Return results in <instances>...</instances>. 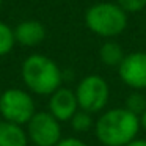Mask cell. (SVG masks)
I'll list each match as a JSON object with an SVG mask.
<instances>
[{"instance_id": "6da1fadb", "label": "cell", "mask_w": 146, "mask_h": 146, "mask_svg": "<svg viewBox=\"0 0 146 146\" xmlns=\"http://www.w3.org/2000/svg\"><path fill=\"white\" fill-rule=\"evenodd\" d=\"M140 116L126 108H110L94 123V133L104 146H126L137 138Z\"/></svg>"}, {"instance_id": "7a4b0ae2", "label": "cell", "mask_w": 146, "mask_h": 146, "mask_svg": "<svg viewBox=\"0 0 146 146\" xmlns=\"http://www.w3.org/2000/svg\"><path fill=\"white\" fill-rule=\"evenodd\" d=\"M22 80L29 91L39 96H50L61 86L63 74L58 64L46 55H30L22 63Z\"/></svg>"}, {"instance_id": "3957f363", "label": "cell", "mask_w": 146, "mask_h": 146, "mask_svg": "<svg viewBox=\"0 0 146 146\" xmlns=\"http://www.w3.org/2000/svg\"><path fill=\"white\" fill-rule=\"evenodd\" d=\"M85 24L102 38H115L127 27V13L118 3H96L85 13Z\"/></svg>"}, {"instance_id": "277c9868", "label": "cell", "mask_w": 146, "mask_h": 146, "mask_svg": "<svg viewBox=\"0 0 146 146\" xmlns=\"http://www.w3.org/2000/svg\"><path fill=\"white\" fill-rule=\"evenodd\" d=\"M36 113L32 94L21 88H8L0 94V116L2 119L24 126Z\"/></svg>"}, {"instance_id": "5b68a950", "label": "cell", "mask_w": 146, "mask_h": 146, "mask_svg": "<svg viewBox=\"0 0 146 146\" xmlns=\"http://www.w3.org/2000/svg\"><path fill=\"white\" fill-rule=\"evenodd\" d=\"M76 98L80 110L94 115L105 108L110 98V88L104 77L91 74L79 82L76 88Z\"/></svg>"}, {"instance_id": "8992f818", "label": "cell", "mask_w": 146, "mask_h": 146, "mask_svg": "<svg viewBox=\"0 0 146 146\" xmlns=\"http://www.w3.org/2000/svg\"><path fill=\"white\" fill-rule=\"evenodd\" d=\"M25 126L27 137L36 146H55L61 140L60 121L49 111H36Z\"/></svg>"}, {"instance_id": "52a82bcc", "label": "cell", "mask_w": 146, "mask_h": 146, "mask_svg": "<svg viewBox=\"0 0 146 146\" xmlns=\"http://www.w3.org/2000/svg\"><path fill=\"white\" fill-rule=\"evenodd\" d=\"M119 77L135 91L146 90V52H132L126 55L118 66Z\"/></svg>"}, {"instance_id": "ba28073f", "label": "cell", "mask_w": 146, "mask_h": 146, "mask_svg": "<svg viewBox=\"0 0 146 146\" xmlns=\"http://www.w3.org/2000/svg\"><path fill=\"white\" fill-rule=\"evenodd\" d=\"M79 104H77L76 91L69 88H58L55 93L50 94L49 99V113L57 118L60 123L71 121V118L77 113Z\"/></svg>"}, {"instance_id": "9c48e42d", "label": "cell", "mask_w": 146, "mask_h": 146, "mask_svg": "<svg viewBox=\"0 0 146 146\" xmlns=\"http://www.w3.org/2000/svg\"><path fill=\"white\" fill-rule=\"evenodd\" d=\"M14 38L19 44L27 47H35L41 44L46 38V29L38 21H25L21 22L14 30Z\"/></svg>"}, {"instance_id": "30bf717a", "label": "cell", "mask_w": 146, "mask_h": 146, "mask_svg": "<svg viewBox=\"0 0 146 146\" xmlns=\"http://www.w3.org/2000/svg\"><path fill=\"white\" fill-rule=\"evenodd\" d=\"M0 146H29L27 132L19 124L0 119Z\"/></svg>"}, {"instance_id": "8fae6325", "label": "cell", "mask_w": 146, "mask_h": 146, "mask_svg": "<svg viewBox=\"0 0 146 146\" xmlns=\"http://www.w3.org/2000/svg\"><path fill=\"white\" fill-rule=\"evenodd\" d=\"M124 50L118 42L115 41H107L101 46L99 49V58L105 66L110 68H118L124 60Z\"/></svg>"}, {"instance_id": "7c38bea8", "label": "cell", "mask_w": 146, "mask_h": 146, "mask_svg": "<svg viewBox=\"0 0 146 146\" xmlns=\"http://www.w3.org/2000/svg\"><path fill=\"white\" fill-rule=\"evenodd\" d=\"M71 127H72L76 132L83 133V132H88L93 126H94V121H93V115L88 113V111H83V110H77V113L71 118Z\"/></svg>"}, {"instance_id": "4fadbf2b", "label": "cell", "mask_w": 146, "mask_h": 146, "mask_svg": "<svg viewBox=\"0 0 146 146\" xmlns=\"http://www.w3.org/2000/svg\"><path fill=\"white\" fill-rule=\"evenodd\" d=\"M124 108L129 111H132L137 116H141L146 110V98L140 91H133L124 101Z\"/></svg>"}, {"instance_id": "5bb4252c", "label": "cell", "mask_w": 146, "mask_h": 146, "mask_svg": "<svg viewBox=\"0 0 146 146\" xmlns=\"http://www.w3.org/2000/svg\"><path fill=\"white\" fill-rule=\"evenodd\" d=\"M14 42H16L14 32L5 22H0V57L10 54Z\"/></svg>"}, {"instance_id": "9a60e30c", "label": "cell", "mask_w": 146, "mask_h": 146, "mask_svg": "<svg viewBox=\"0 0 146 146\" xmlns=\"http://www.w3.org/2000/svg\"><path fill=\"white\" fill-rule=\"evenodd\" d=\"M118 5L124 13H140L146 8V0H118Z\"/></svg>"}, {"instance_id": "2e32d148", "label": "cell", "mask_w": 146, "mask_h": 146, "mask_svg": "<svg viewBox=\"0 0 146 146\" xmlns=\"http://www.w3.org/2000/svg\"><path fill=\"white\" fill-rule=\"evenodd\" d=\"M55 146H88V145H86L85 141H82L80 138H76V137H68V138H61Z\"/></svg>"}, {"instance_id": "e0dca14e", "label": "cell", "mask_w": 146, "mask_h": 146, "mask_svg": "<svg viewBox=\"0 0 146 146\" xmlns=\"http://www.w3.org/2000/svg\"><path fill=\"white\" fill-rule=\"evenodd\" d=\"M126 146H146V140H143V138H135L133 141H130L129 145H126Z\"/></svg>"}, {"instance_id": "ac0fdd59", "label": "cell", "mask_w": 146, "mask_h": 146, "mask_svg": "<svg viewBox=\"0 0 146 146\" xmlns=\"http://www.w3.org/2000/svg\"><path fill=\"white\" fill-rule=\"evenodd\" d=\"M140 127L146 132V110H145V113L140 116Z\"/></svg>"}, {"instance_id": "d6986e66", "label": "cell", "mask_w": 146, "mask_h": 146, "mask_svg": "<svg viewBox=\"0 0 146 146\" xmlns=\"http://www.w3.org/2000/svg\"><path fill=\"white\" fill-rule=\"evenodd\" d=\"M32 146H36V145H32Z\"/></svg>"}, {"instance_id": "ffe728a7", "label": "cell", "mask_w": 146, "mask_h": 146, "mask_svg": "<svg viewBox=\"0 0 146 146\" xmlns=\"http://www.w3.org/2000/svg\"><path fill=\"white\" fill-rule=\"evenodd\" d=\"M0 3H2V0H0Z\"/></svg>"}]
</instances>
